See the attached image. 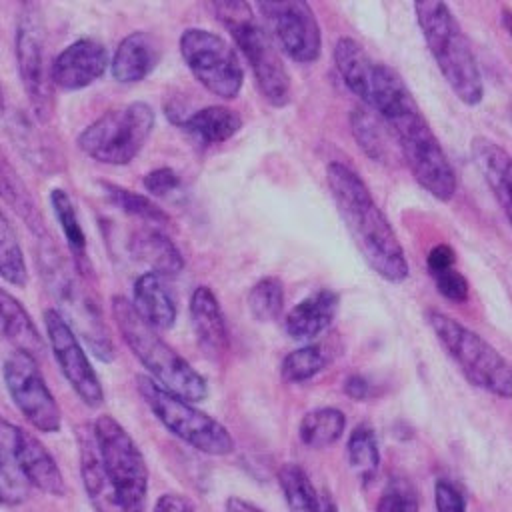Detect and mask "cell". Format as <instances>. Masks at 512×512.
Segmentation results:
<instances>
[{
  "label": "cell",
  "instance_id": "cell-29",
  "mask_svg": "<svg viewBox=\"0 0 512 512\" xmlns=\"http://www.w3.org/2000/svg\"><path fill=\"white\" fill-rule=\"evenodd\" d=\"M346 428V416L340 408L322 406L306 412L298 424L300 442L308 448L320 450L332 446Z\"/></svg>",
  "mask_w": 512,
  "mask_h": 512
},
{
  "label": "cell",
  "instance_id": "cell-24",
  "mask_svg": "<svg viewBox=\"0 0 512 512\" xmlns=\"http://www.w3.org/2000/svg\"><path fill=\"white\" fill-rule=\"evenodd\" d=\"M470 154L506 220L510 222V154L506 148L486 136L472 138Z\"/></svg>",
  "mask_w": 512,
  "mask_h": 512
},
{
  "label": "cell",
  "instance_id": "cell-16",
  "mask_svg": "<svg viewBox=\"0 0 512 512\" xmlns=\"http://www.w3.org/2000/svg\"><path fill=\"white\" fill-rule=\"evenodd\" d=\"M0 450L12 458L26 482L50 496H64V476L48 448L26 428L0 418Z\"/></svg>",
  "mask_w": 512,
  "mask_h": 512
},
{
  "label": "cell",
  "instance_id": "cell-23",
  "mask_svg": "<svg viewBox=\"0 0 512 512\" xmlns=\"http://www.w3.org/2000/svg\"><path fill=\"white\" fill-rule=\"evenodd\" d=\"M170 120L204 146L222 144L238 134L242 128L240 114L220 104L204 106L188 114H176L170 116Z\"/></svg>",
  "mask_w": 512,
  "mask_h": 512
},
{
  "label": "cell",
  "instance_id": "cell-27",
  "mask_svg": "<svg viewBox=\"0 0 512 512\" xmlns=\"http://www.w3.org/2000/svg\"><path fill=\"white\" fill-rule=\"evenodd\" d=\"M0 336L36 360L44 352V340L28 310L8 290L0 288Z\"/></svg>",
  "mask_w": 512,
  "mask_h": 512
},
{
  "label": "cell",
  "instance_id": "cell-21",
  "mask_svg": "<svg viewBox=\"0 0 512 512\" xmlns=\"http://www.w3.org/2000/svg\"><path fill=\"white\" fill-rule=\"evenodd\" d=\"M130 256L144 264L148 272L162 278L178 276L184 270V256L180 248L160 228L142 226L132 232L128 240Z\"/></svg>",
  "mask_w": 512,
  "mask_h": 512
},
{
  "label": "cell",
  "instance_id": "cell-14",
  "mask_svg": "<svg viewBox=\"0 0 512 512\" xmlns=\"http://www.w3.org/2000/svg\"><path fill=\"white\" fill-rule=\"evenodd\" d=\"M256 10L264 16L276 44L290 60L298 64H312L320 58V24L308 2H256Z\"/></svg>",
  "mask_w": 512,
  "mask_h": 512
},
{
  "label": "cell",
  "instance_id": "cell-42",
  "mask_svg": "<svg viewBox=\"0 0 512 512\" xmlns=\"http://www.w3.org/2000/svg\"><path fill=\"white\" fill-rule=\"evenodd\" d=\"M454 264H456V252L450 244H444V242L430 248V252L426 256V268H428L430 276L450 270V268H454Z\"/></svg>",
  "mask_w": 512,
  "mask_h": 512
},
{
  "label": "cell",
  "instance_id": "cell-5",
  "mask_svg": "<svg viewBox=\"0 0 512 512\" xmlns=\"http://www.w3.org/2000/svg\"><path fill=\"white\" fill-rule=\"evenodd\" d=\"M110 304L112 318L122 340L148 370L150 378L164 390L192 404L202 402L208 396V382L204 376L194 370L166 340H162L156 330L138 318L126 296H114Z\"/></svg>",
  "mask_w": 512,
  "mask_h": 512
},
{
  "label": "cell",
  "instance_id": "cell-19",
  "mask_svg": "<svg viewBox=\"0 0 512 512\" xmlns=\"http://www.w3.org/2000/svg\"><path fill=\"white\" fill-rule=\"evenodd\" d=\"M158 40L144 30H134L120 40L110 60V74L120 84H136L152 74L160 62Z\"/></svg>",
  "mask_w": 512,
  "mask_h": 512
},
{
  "label": "cell",
  "instance_id": "cell-12",
  "mask_svg": "<svg viewBox=\"0 0 512 512\" xmlns=\"http://www.w3.org/2000/svg\"><path fill=\"white\" fill-rule=\"evenodd\" d=\"M180 54L192 76L214 96L232 100L244 84V70L236 50L216 32L186 28L180 36Z\"/></svg>",
  "mask_w": 512,
  "mask_h": 512
},
{
  "label": "cell",
  "instance_id": "cell-34",
  "mask_svg": "<svg viewBox=\"0 0 512 512\" xmlns=\"http://www.w3.org/2000/svg\"><path fill=\"white\" fill-rule=\"evenodd\" d=\"M0 276L16 288H24L28 282V266L24 250L16 236L14 226L0 208Z\"/></svg>",
  "mask_w": 512,
  "mask_h": 512
},
{
  "label": "cell",
  "instance_id": "cell-45",
  "mask_svg": "<svg viewBox=\"0 0 512 512\" xmlns=\"http://www.w3.org/2000/svg\"><path fill=\"white\" fill-rule=\"evenodd\" d=\"M226 512H264L262 508H258L256 504L240 498V496H230L224 504Z\"/></svg>",
  "mask_w": 512,
  "mask_h": 512
},
{
  "label": "cell",
  "instance_id": "cell-10",
  "mask_svg": "<svg viewBox=\"0 0 512 512\" xmlns=\"http://www.w3.org/2000/svg\"><path fill=\"white\" fill-rule=\"evenodd\" d=\"M92 434L102 466L126 512H144L148 466L138 444L110 414H102L94 420Z\"/></svg>",
  "mask_w": 512,
  "mask_h": 512
},
{
  "label": "cell",
  "instance_id": "cell-35",
  "mask_svg": "<svg viewBox=\"0 0 512 512\" xmlns=\"http://www.w3.org/2000/svg\"><path fill=\"white\" fill-rule=\"evenodd\" d=\"M250 316L256 322H274L284 310V284L276 276L260 278L246 298Z\"/></svg>",
  "mask_w": 512,
  "mask_h": 512
},
{
  "label": "cell",
  "instance_id": "cell-26",
  "mask_svg": "<svg viewBox=\"0 0 512 512\" xmlns=\"http://www.w3.org/2000/svg\"><path fill=\"white\" fill-rule=\"evenodd\" d=\"M0 198L8 208H12L18 218L28 226V230L40 240L50 236L44 216L32 198L26 182L20 178L18 170L12 166L4 150L0 148Z\"/></svg>",
  "mask_w": 512,
  "mask_h": 512
},
{
  "label": "cell",
  "instance_id": "cell-22",
  "mask_svg": "<svg viewBox=\"0 0 512 512\" xmlns=\"http://www.w3.org/2000/svg\"><path fill=\"white\" fill-rule=\"evenodd\" d=\"M338 294L324 288L300 300L284 318V332L296 342H310L320 336L334 320Z\"/></svg>",
  "mask_w": 512,
  "mask_h": 512
},
{
  "label": "cell",
  "instance_id": "cell-3",
  "mask_svg": "<svg viewBox=\"0 0 512 512\" xmlns=\"http://www.w3.org/2000/svg\"><path fill=\"white\" fill-rule=\"evenodd\" d=\"M38 268L44 284L60 304V314L70 328L80 334L90 352L102 360H114V342L104 320L98 296L90 290V278H84L66 260L50 236L38 240Z\"/></svg>",
  "mask_w": 512,
  "mask_h": 512
},
{
  "label": "cell",
  "instance_id": "cell-43",
  "mask_svg": "<svg viewBox=\"0 0 512 512\" xmlns=\"http://www.w3.org/2000/svg\"><path fill=\"white\" fill-rule=\"evenodd\" d=\"M152 512H194L192 502L182 496V494H162L156 502H154V510Z\"/></svg>",
  "mask_w": 512,
  "mask_h": 512
},
{
  "label": "cell",
  "instance_id": "cell-31",
  "mask_svg": "<svg viewBox=\"0 0 512 512\" xmlns=\"http://www.w3.org/2000/svg\"><path fill=\"white\" fill-rule=\"evenodd\" d=\"M278 484L290 512H324L318 490L298 464H282L278 470Z\"/></svg>",
  "mask_w": 512,
  "mask_h": 512
},
{
  "label": "cell",
  "instance_id": "cell-9",
  "mask_svg": "<svg viewBox=\"0 0 512 512\" xmlns=\"http://www.w3.org/2000/svg\"><path fill=\"white\" fill-rule=\"evenodd\" d=\"M136 388L158 422L194 450L208 456H224L234 450V438L228 428L192 402L164 390L148 376H138Z\"/></svg>",
  "mask_w": 512,
  "mask_h": 512
},
{
  "label": "cell",
  "instance_id": "cell-4",
  "mask_svg": "<svg viewBox=\"0 0 512 512\" xmlns=\"http://www.w3.org/2000/svg\"><path fill=\"white\" fill-rule=\"evenodd\" d=\"M414 14L424 42L450 90L466 106L480 104L484 98V80L478 58L452 8L440 0H424L414 4Z\"/></svg>",
  "mask_w": 512,
  "mask_h": 512
},
{
  "label": "cell",
  "instance_id": "cell-1",
  "mask_svg": "<svg viewBox=\"0 0 512 512\" xmlns=\"http://www.w3.org/2000/svg\"><path fill=\"white\" fill-rule=\"evenodd\" d=\"M360 102L382 120L414 180L438 202H450L458 190L456 170L402 76L376 62Z\"/></svg>",
  "mask_w": 512,
  "mask_h": 512
},
{
  "label": "cell",
  "instance_id": "cell-48",
  "mask_svg": "<svg viewBox=\"0 0 512 512\" xmlns=\"http://www.w3.org/2000/svg\"><path fill=\"white\" fill-rule=\"evenodd\" d=\"M0 112H4V90H2V84H0Z\"/></svg>",
  "mask_w": 512,
  "mask_h": 512
},
{
  "label": "cell",
  "instance_id": "cell-40",
  "mask_svg": "<svg viewBox=\"0 0 512 512\" xmlns=\"http://www.w3.org/2000/svg\"><path fill=\"white\" fill-rule=\"evenodd\" d=\"M144 188L152 194V196H168L172 192L178 190L180 186V176L176 174V170H172L170 166H162V168H154L150 170L144 178H142Z\"/></svg>",
  "mask_w": 512,
  "mask_h": 512
},
{
  "label": "cell",
  "instance_id": "cell-11",
  "mask_svg": "<svg viewBox=\"0 0 512 512\" xmlns=\"http://www.w3.org/2000/svg\"><path fill=\"white\" fill-rule=\"evenodd\" d=\"M14 52L22 88L34 118L48 124L54 114V84L46 58V28L38 4H22L14 30Z\"/></svg>",
  "mask_w": 512,
  "mask_h": 512
},
{
  "label": "cell",
  "instance_id": "cell-30",
  "mask_svg": "<svg viewBox=\"0 0 512 512\" xmlns=\"http://www.w3.org/2000/svg\"><path fill=\"white\" fill-rule=\"evenodd\" d=\"M346 456H348V466L352 474L362 482L370 484L380 468V448L376 440V432L368 424H358L346 444Z\"/></svg>",
  "mask_w": 512,
  "mask_h": 512
},
{
  "label": "cell",
  "instance_id": "cell-17",
  "mask_svg": "<svg viewBox=\"0 0 512 512\" xmlns=\"http://www.w3.org/2000/svg\"><path fill=\"white\" fill-rule=\"evenodd\" d=\"M108 66L110 56L102 42L94 38H78L52 60L50 76L54 88L76 92L100 80Z\"/></svg>",
  "mask_w": 512,
  "mask_h": 512
},
{
  "label": "cell",
  "instance_id": "cell-25",
  "mask_svg": "<svg viewBox=\"0 0 512 512\" xmlns=\"http://www.w3.org/2000/svg\"><path fill=\"white\" fill-rule=\"evenodd\" d=\"M80 476L94 512H126L102 466L92 428L80 438Z\"/></svg>",
  "mask_w": 512,
  "mask_h": 512
},
{
  "label": "cell",
  "instance_id": "cell-38",
  "mask_svg": "<svg viewBox=\"0 0 512 512\" xmlns=\"http://www.w3.org/2000/svg\"><path fill=\"white\" fill-rule=\"evenodd\" d=\"M30 496V484L12 458L0 450V506H20Z\"/></svg>",
  "mask_w": 512,
  "mask_h": 512
},
{
  "label": "cell",
  "instance_id": "cell-28",
  "mask_svg": "<svg viewBox=\"0 0 512 512\" xmlns=\"http://www.w3.org/2000/svg\"><path fill=\"white\" fill-rule=\"evenodd\" d=\"M50 206H52V214L66 238V246L72 254V266L84 278H92V264L88 260L86 234H84V228L80 226V220H78V214H76L70 194L62 188H54L50 192Z\"/></svg>",
  "mask_w": 512,
  "mask_h": 512
},
{
  "label": "cell",
  "instance_id": "cell-37",
  "mask_svg": "<svg viewBox=\"0 0 512 512\" xmlns=\"http://www.w3.org/2000/svg\"><path fill=\"white\" fill-rule=\"evenodd\" d=\"M418 508V490L402 476L390 478L376 502V512H418Z\"/></svg>",
  "mask_w": 512,
  "mask_h": 512
},
{
  "label": "cell",
  "instance_id": "cell-44",
  "mask_svg": "<svg viewBox=\"0 0 512 512\" xmlns=\"http://www.w3.org/2000/svg\"><path fill=\"white\" fill-rule=\"evenodd\" d=\"M344 392H346L350 398H354V400H368V398H372V396L376 394L374 384H370V382H368L364 376H360V374H352V376L346 378V382H344Z\"/></svg>",
  "mask_w": 512,
  "mask_h": 512
},
{
  "label": "cell",
  "instance_id": "cell-18",
  "mask_svg": "<svg viewBox=\"0 0 512 512\" xmlns=\"http://www.w3.org/2000/svg\"><path fill=\"white\" fill-rule=\"evenodd\" d=\"M188 310H190V324L200 350L212 360L222 358L228 352L230 336H228L226 316L212 288L196 286L190 296Z\"/></svg>",
  "mask_w": 512,
  "mask_h": 512
},
{
  "label": "cell",
  "instance_id": "cell-7",
  "mask_svg": "<svg viewBox=\"0 0 512 512\" xmlns=\"http://www.w3.org/2000/svg\"><path fill=\"white\" fill-rule=\"evenodd\" d=\"M426 322L470 384L498 398L512 396L510 364L492 344L462 322L438 310H428Z\"/></svg>",
  "mask_w": 512,
  "mask_h": 512
},
{
  "label": "cell",
  "instance_id": "cell-41",
  "mask_svg": "<svg viewBox=\"0 0 512 512\" xmlns=\"http://www.w3.org/2000/svg\"><path fill=\"white\" fill-rule=\"evenodd\" d=\"M436 512H466L462 492L448 480H438L434 486Z\"/></svg>",
  "mask_w": 512,
  "mask_h": 512
},
{
  "label": "cell",
  "instance_id": "cell-15",
  "mask_svg": "<svg viewBox=\"0 0 512 512\" xmlns=\"http://www.w3.org/2000/svg\"><path fill=\"white\" fill-rule=\"evenodd\" d=\"M44 326L52 356L62 376L88 408H98L104 402V388L76 332L56 308L44 310Z\"/></svg>",
  "mask_w": 512,
  "mask_h": 512
},
{
  "label": "cell",
  "instance_id": "cell-13",
  "mask_svg": "<svg viewBox=\"0 0 512 512\" xmlns=\"http://www.w3.org/2000/svg\"><path fill=\"white\" fill-rule=\"evenodd\" d=\"M6 390L20 414L40 432L52 434L62 426L60 406L48 388L38 360L22 350L6 356L2 366Z\"/></svg>",
  "mask_w": 512,
  "mask_h": 512
},
{
  "label": "cell",
  "instance_id": "cell-8",
  "mask_svg": "<svg viewBox=\"0 0 512 512\" xmlns=\"http://www.w3.org/2000/svg\"><path fill=\"white\" fill-rule=\"evenodd\" d=\"M156 124V112L146 102H130L106 110L76 138L92 160L110 166L130 164L146 146Z\"/></svg>",
  "mask_w": 512,
  "mask_h": 512
},
{
  "label": "cell",
  "instance_id": "cell-39",
  "mask_svg": "<svg viewBox=\"0 0 512 512\" xmlns=\"http://www.w3.org/2000/svg\"><path fill=\"white\" fill-rule=\"evenodd\" d=\"M434 282H436L438 294L444 296L446 300L464 302L468 298V292H470L468 280L456 268H450V270H444V272L436 274Z\"/></svg>",
  "mask_w": 512,
  "mask_h": 512
},
{
  "label": "cell",
  "instance_id": "cell-33",
  "mask_svg": "<svg viewBox=\"0 0 512 512\" xmlns=\"http://www.w3.org/2000/svg\"><path fill=\"white\" fill-rule=\"evenodd\" d=\"M102 186V194L106 196V200L116 206L120 212L128 214V216H134L146 224H168L170 222V216L148 196L140 194V192H134V190H128V188H122L118 184H112V182H100Z\"/></svg>",
  "mask_w": 512,
  "mask_h": 512
},
{
  "label": "cell",
  "instance_id": "cell-32",
  "mask_svg": "<svg viewBox=\"0 0 512 512\" xmlns=\"http://www.w3.org/2000/svg\"><path fill=\"white\" fill-rule=\"evenodd\" d=\"M350 132L356 140V144L360 146V150L376 160V162H384L388 156V130L382 124V120L376 116V112H372L366 106H358L350 112Z\"/></svg>",
  "mask_w": 512,
  "mask_h": 512
},
{
  "label": "cell",
  "instance_id": "cell-46",
  "mask_svg": "<svg viewBox=\"0 0 512 512\" xmlns=\"http://www.w3.org/2000/svg\"><path fill=\"white\" fill-rule=\"evenodd\" d=\"M500 18H502V26H504V32H510V10H508V8H504Z\"/></svg>",
  "mask_w": 512,
  "mask_h": 512
},
{
  "label": "cell",
  "instance_id": "cell-20",
  "mask_svg": "<svg viewBox=\"0 0 512 512\" xmlns=\"http://www.w3.org/2000/svg\"><path fill=\"white\" fill-rule=\"evenodd\" d=\"M130 304L138 318L156 332L170 330L176 322V300L166 278L154 272H144L134 280Z\"/></svg>",
  "mask_w": 512,
  "mask_h": 512
},
{
  "label": "cell",
  "instance_id": "cell-6",
  "mask_svg": "<svg viewBox=\"0 0 512 512\" xmlns=\"http://www.w3.org/2000/svg\"><path fill=\"white\" fill-rule=\"evenodd\" d=\"M208 8L242 52L264 100L274 108L290 104V76L278 54V46L270 38L268 30L256 20L252 6L242 0H218L210 2Z\"/></svg>",
  "mask_w": 512,
  "mask_h": 512
},
{
  "label": "cell",
  "instance_id": "cell-47",
  "mask_svg": "<svg viewBox=\"0 0 512 512\" xmlns=\"http://www.w3.org/2000/svg\"><path fill=\"white\" fill-rule=\"evenodd\" d=\"M324 512H338V508H336V504H334L332 500H326V504H324Z\"/></svg>",
  "mask_w": 512,
  "mask_h": 512
},
{
  "label": "cell",
  "instance_id": "cell-2",
  "mask_svg": "<svg viewBox=\"0 0 512 512\" xmlns=\"http://www.w3.org/2000/svg\"><path fill=\"white\" fill-rule=\"evenodd\" d=\"M326 184L366 264L386 282H404L410 272L404 248L366 182L350 166L334 160L326 166Z\"/></svg>",
  "mask_w": 512,
  "mask_h": 512
},
{
  "label": "cell",
  "instance_id": "cell-36",
  "mask_svg": "<svg viewBox=\"0 0 512 512\" xmlns=\"http://www.w3.org/2000/svg\"><path fill=\"white\" fill-rule=\"evenodd\" d=\"M326 366H328L326 352L316 344H304L302 348H296L284 356L280 364V374L286 382L300 384L320 374Z\"/></svg>",
  "mask_w": 512,
  "mask_h": 512
}]
</instances>
